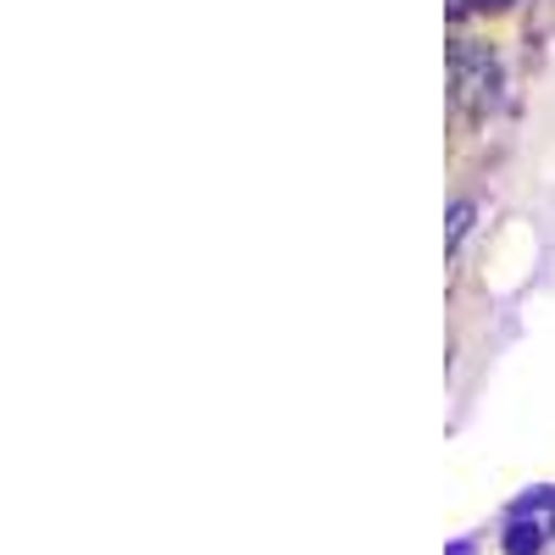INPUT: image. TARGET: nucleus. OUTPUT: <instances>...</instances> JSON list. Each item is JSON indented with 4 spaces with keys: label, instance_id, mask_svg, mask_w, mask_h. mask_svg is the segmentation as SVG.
<instances>
[{
    "label": "nucleus",
    "instance_id": "obj_3",
    "mask_svg": "<svg viewBox=\"0 0 555 555\" xmlns=\"http://www.w3.org/2000/svg\"><path fill=\"white\" fill-rule=\"evenodd\" d=\"M478 7H483V12H500V7H512V0H478Z\"/></svg>",
    "mask_w": 555,
    "mask_h": 555
},
{
    "label": "nucleus",
    "instance_id": "obj_2",
    "mask_svg": "<svg viewBox=\"0 0 555 555\" xmlns=\"http://www.w3.org/2000/svg\"><path fill=\"white\" fill-rule=\"evenodd\" d=\"M467 222H473V206L461 201V206L450 211V234H444V240H450V245H461V234H467Z\"/></svg>",
    "mask_w": 555,
    "mask_h": 555
},
{
    "label": "nucleus",
    "instance_id": "obj_1",
    "mask_svg": "<svg viewBox=\"0 0 555 555\" xmlns=\"http://www.w3.org/2000/svg\"><path fill=\"white\" fill-rule=\"evenodd\" d=\"M550 539V522L544 517H512V528H505V555H539Z\"/></svg>",
    "mask_w": 555,
    "mask_h": 555
}]
</instances>
